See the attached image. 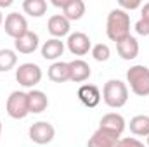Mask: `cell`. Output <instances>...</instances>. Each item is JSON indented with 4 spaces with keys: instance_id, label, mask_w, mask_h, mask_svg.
<instances>
[{
    "instance_id": "obj_1",
    "label": "cell",
    "mask_w": 149,
    "mask_h": 147,
    "mask_svg": "<svg viewBox=\"0 0 149 147\" xmlns=\"http://www.w3.org/2000/svg\"><path fill=\"white\" fill-rule=\"evenodd\" d=\"M106 35L116 43L130 37V14L121 9H113L106 19Z\"/></svg>"
},
{
    "instance_id": "obj_2",
    "label": "cell",
    "mask_w": 149,
    "mask_h": 147,
    "mask_svg": "<svg viewBox=\"0 0 149 147\" xmlns=\"http://www.w3.org/2000/svg\"><path fill=\"white\" fill-rule=\"evenodd\" d=\"M102 101L113 109H120L128 101V87L121 80H108L102 87Z\"/></svg>"
},
{
    "instance_id": "obj_3",
    "label": "cell",
    "mask_w": 149,
    "mask_h": 147,
    "mask_svg": "<svg viewBox=\"0 0 149 147\" xmlns=\"http://www.w3.org/2000/svg\"><path fill=\"white\" fill-rule=\"evenodd\" d=\"M127 83L130 90L139 97L149 95V68L144 64H135L127 71Z\"/></svg>"
},
{
    "instance_id": "obj_4",
    "label": "cell",
    "mask_w": 149,
    "mask_h": 147,
    "mask_svg": "<svg viewBox=\"0 0 149 147\" xmlns=\"http://www.w3.org/2000/svg\"><path fill=\"white\" fill-rule=\"evenodd\" d=\"M5 109H7V114L12 119H24L30 114V109H28V94L21 92V90L12 92L7 97Z\"/></svg>"
},
{
    "instance_id": "obj_5",
    "label": "cell",
    "mask_w": 149,
    "mask_h": 147,
    "mask_svg": "<svg viewBox=\"0 0 149 147\" xmlns=\"http://www.w3.org/2000/svg\"><path fill=\"white\" fill-rule=\"evenodd\" d=\"M42 76H43V73H42L40 66L35 62H24L16 69V81L24 88L33 90V87H37L42 81Z\"/></svg>"
},
{
    "instance_id": "obj_6",
    "label": "cell",
    "mask_w": 149,
    "mask_h": 147,
    "mask_svg": "<svg viewBox=\"0 0 149 147\" xmlns=\"http://www.w3.org/2000/svg\"><path fill=\"white\" fill-rule=\"evenodd\" d=\"M28 135L31 139V142H35L38 146H47L54 140L56 137V128L49 123V121H37L30 126Z\"/></svg>"
},
{
    "instance_id": "obj_7",
    "label": "cell",
    "mask_w": 149,
    "mask_h": 147,
    "mask_svg": "<svg viewBox=\"0 0 149 147\" xmlns=\"http://www.w3.org/2000/svg\"><path fill=\"white\" fill-rule=\"evenodd\" d=\"M3 30H5V33L9 35L10 38H19L23 37L24 33H28L30 30H28V21H26V17L23 16V14H19V12H10V14H7V17H5V21H3Z\"/></svg>"
},
{
    "instance_id": "obj_8",
    "label": "cell",
    "mask_w": 149,
    "mask_h": 147,
    "mask_svg": "<svg viewBox=\"0 0 149 147\" xmlns=\"http://www.w3.org/2000/svg\"><path fill=\"white\" fill-rule=\"evenodd\" d=\"M125 126H127L125 118L118 112H108L99 121V128L104 130L106 133L113 135V137H116V139H121V133L125 132Z\"/></svg>"
},
{
    "instance_id": "obj_9",
    "label": "cell",
    "mask_w": 149,
    "mask_h": 147,
    "mask_svg": "<svg viewBox=\"0 0 149 147\" xmlns=\"http://www.w3.org/2000/svg\"><path fill=\"white\" fill-rule=\"evenodd\" d=\"M52 5L63 9V16L70 23L81 19L85 14V2L83 0H52Z\"/></svg>"
},
{
    "instance_id": "obj_10",
    "label": "cell",
    "mask_w": 149,
    "mask_h": 147,
    "mask_svg": "<svg viewBox=\"0 0 149 147\" xmlns=\"http://www.w3.org/2000/svg\"><path fill=\"white\" fill-rule=\"evenodd\" d=\"M66 47L73 55H85L88 54V50H92V42L88 35L81 31H74V33H70V37L66 40Z\"/></svg>"
},
{
    "instance_id": "obj_11",
    "label": "cell",
    "mask_w": 149,
    "mask_h": 147,
    "mask_svg": "<svg viewBox=\"0 0 149 147\" xmlns=\"http://www.w3.org/2000/svg\"><path fill=\"white\" fill-rule=\"evenodd\" d=\"M47 30H49V33L52 35L54 38H61L63 37H70V30H71V23L63 16V14H54V16H50V19H49V23H47Z\"/></svg>"
},
{
    "instance_id": "obj_12",
    "label": "cell",
    "mask_w": 149,
    "mask_h": 147,
    "mask_svg": "<svg viewBox=\"0 0 149 147\" xmlns=\"http://www.w3.org/2000/svg\"><path fill=\"white\" fill-rule=\"evenodd\" d=\"M116 52L123 61H134L139 55V42L135 37H127L116 43Z\"/></svg>"
},
{
    "instance_id": "obj_13",
    "label": "cell",
    "mask_w": 149,
    "mask_h": 147,
    "mask_svg": "<svg viewBox=\"0 0 149 147\" xmlns=\"http://www.w3.org/2000/svg\"><path fill=\"white\" fill-rule=\"evenodd\" d=\"M78 99H80V102L83 106L95 107V106H99V102L102 99V94H101V90L95 85H90L88 83V85H81L78 88Z\"/></svg>"
},
{
    "instance_id": "obj_14",
    "label": "cell",
    "mask_w": 149,
    "mask_h": 147,
    "mask_svg": "<svg viewBox=\"0 0 149 147\" xmlns=\"http://www.w3.org/2000/svg\"><path fill=\"white\" fill-rule=\"evenodd\" d=\"M38 42H40V40H38L37 33H35V31H28V33H24L23 37H19V38L14 40V49H16V52L28 55V54H33L38 49Z\"/></svg>"
},
{
    "instance_id": "obj_15",
    "label": "cell",
    "mask_w": 149,
    "mask_h": 147,
    "mask_svg": "<svg viewBox=\"0 0 149 147\" xmlns=\"http://www.w3.org/2000/svg\"><path fill=\"white\" fill-rule=\"evenodd\" d=\"M70 81L74 83H83L90 78V66L83 61V59H74L70 61Z\"/></svg>"
},
{
    "instance_id": "obj_16",
    "label": "cell",
    "mask_w": 149,
    "mask_h": 147,
    "mask_svg": "<svg viewBox=\"0 0 149 147\" xmlns=\"http://www.w3.org/2000/svg\"><path fill=\"white\" fill-rule=\"evenodd\" d=\"M28 94V109L30 114H40L49 107V99L42 90H30Z\"/></svg>"
},
{
    "instance_id": "obj_17",
    "label": "cell",
    "mask_w": 149,
    "mask_h": 147,
    "mask_svg": "<svg viewBox=\"0 0 149 147\" xmlns=\"http://www.w3.org/2000/svg\"><path fill=\"white\" fill-rule=\"evenodd\" d=\"M64 54V42L59 38H50L42 45V57L45 61H57Z\"/></svg>"
},
{
    "instance_id": "obj_18",
    "label": "cell",
    "mask_w": 149,
    "mask_h": 147,
    "mask_svg": "<svg viewBox=\"0 0 149 147\" xmlns=\"http://www.w3.org/2000/svg\"><path fill=\"white\" fill-rule=\"evenodd\" d=\"M47 76L50 81L54 83H64V81H70V64L68 62H63V61H56L50 64Z\"/></svg>"
},
{
    "instance_id": "obj_19",
    "label": "cell",
    "mask_w": 149,
    "mask_h": 147,
    "mask_svg": "<svg viewBox=\"0 0 149 147\" xmlns=\"http://www.w3.org/2000/svg\"><path fill=\"white\" fill-rule=\"evenodd\" d=\"M118 140H120V139H116V137H113L109 133H106L104 130L97 128V130L92 133V137L88 139L87 147H114Z\"/></svg>"
},
{
    "instance_id": "obj_20",
    "label": "cell",
    "mask_w": 149,
    "mask_h": 147,
    "mask_svg": "<svg viewBox=\"0 0 149 147\" xmlns=\"http://www.w3.org/2000/svg\"><path fill=\"white\" fill-rule=\"evenodd\" d=\"M130 132L135 137H149V116L137 114L130 119Z\"/></svg>"
},
{
    "instance_id": "obj_21",
    "label": "cell",
    "mask_w": 149,
    "mask_h": 147,
    "mask_svg": "<svg viewBox=\"0 0 149 147\" xmlns=\"http://www.w3.org/2000/svg\"><path fill=\"white\" fill-rule=\"evenodd\" d=\"M23 10L31 17H42L47 12V2L45 0H24Z\"/></svg>"
},
{
    "instance_id": "obj_22",
    "label": "cell",
    "mask_w": 149,
    "mask_h": 147,
    "mask_svg": "<svg viewBox=\"0 0 149 147\" xmlns=\"http://www.w3.org/2000/svg\"><path fill=\"white\" fill-rule=\"evenodd\" d=\"M17 64V54L10 49H0V73L10 71Z\"/></svg>"
},
{
    "instance_id": "obj_23",
    "label": "cell",
    "mask_w": 149,
    "mask_h": 147,
    "mask_svg": "<svg viewBox=\"0 0 149 147\" xmlns=\"http://www.w3.org/2000/svg\"><path fill=\"white\" fill-rule=\"evenodd\" d=\"M90 52H92V57H94L97 62H106V61L109 59V55H111V49H109L106 43H97V45H94Z\"/></svg>"
},
{
    "instance_id": "obj_24",
    "label": "cell",
    "mask_w": 149,
    "mask_h": 147,
    "mask_svg": "<svg viewBox=\"0 0 149 147\" xmlns=\"http://www.w3.org/2000/svg\"><path fill=\"white\" fill-rule=\"evenodd\" d=\"M114 147H146L141 140H137V139H130V137H125V139H120L118 142H116V146Z\"/></svg>"
},
{
    "instance_id": "obj_25",
    "label": "cell",
    "mask_w": 149,
    "mask_h": 147,
    "mask_svg": "<svg viewBox=\"0 0 149 147\" xmlns=\"http://www.w3.org/2000/svg\"><path fill=\"white\" fill-rule=\"evenodd\" d=\"M118 5H120V9L121 10H135V9H141L142 7V3L141 2H137V0H134V2H127V0H120L118 2Z\"/></svg>"
},
{
    "instance_id": "obj_26",
    "label": "cell",
    "mask_w": 149,
    "mask_h": 147,
    "mask_svg": "<svg viewBox=\"0 0 149 147\" xmlns=\"http://www.w3.org/2000/svg\"><path fill=\"white\" fill-rule=\"evenodd\" d=\"M135 31H137L139 35H142V37H149V23L139 19V21L135 23Z\"/></svg>"
},
{
    "instance_id": "obj_27",
    "label": "cell",
    "mask_w": 149,
    "mask_h": 147,
    "mask_svg": "<svg viewBox=\"0 0 149 147\" xmlns=\"http://www.w3.org/2000/svg\"><path fill=\"white\" fill-rule=\"evenodd\" d=\"M141 19L146 21V23H149V2L141 7Z\"/></svg>"
},
{
    "instance_id": "obj_28",
    "label": "cell",
    "mask_w": 149,
    "mask_h": 147,
    "mask_svg": "<svg viewBox=\"0 0 149 147\" xmlns=\"http://www.w3.org/2000/svg\"><path fill=\"white\" fill-rule=\"evenodd\" d=\"M9 5H12V0H0V7H9Z\"/></svg>"
},
{
    "instance_id": "obj_29",
    "label": "cell",
    "mask_w": 149,
    "mask_h": 147,
    "mask_svg": "<svg viewBox=\"0 0 149 147\" xmlns=\"http://www.w3.org/2000/svg\"><path fill=\"white\" fill-rule=\"evenodd\" d=\"M2 24H3V16H2V10H0V28H2Z\"/></svg>"
},
{
    "instance_id": "obj_30",
    "label": "cell",
    "mask_w": 149,
    "mask_h": 147,
    "mask_svg": "<svg viewBox=\"0 0 149 147\" xmlns=\"http://www.w3.org/2000/svg\"><path fill=\"white\" fill-rule=\"evenodd\" d=\"M0 137H2V121H0Z\"/></svg>"
},
{
    "instance_id": "obj_31",
    "label": "cell",
    "mask_w": 149,
    "mask_h": 147,
    "mask_svg": "<svg viewBox=\"0 0 149 147\" xmlns=\"http://www.w3.org/2000/svg\"><path fill=\"white\" fill-rule=\"evenodd\" d=\"M146 147H149V137H148V146H146Z\"/></svg>"
}]
</instances>
